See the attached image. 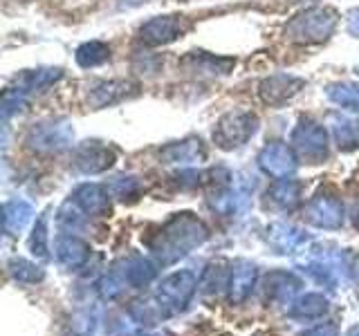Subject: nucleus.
<instances>
[{
    "label": "nucleus",
    "mask_w": 359,
    "mask_h": 336,
    "mask_svg": "<svg viewBox=\"0 0 359 336\" xmlns=\"http://www.w3.org/2000/svg\"><path fill=\"white\" fill-rule=\"evenodd\" d=\"M339 22V14L332 7L303 9L285 25V38L299 45H317L328 41Z\"/></svg>",
    "instance_id": "obj_1"
},
{
    "label": "nucleus",
    "mask_w": 359,
    "mask_h": 336,
    "mask_svg": "<svg viewBox=\"0 0 359 336\" xmlns=\"http://www.w3.org/2000/svg\"><path fill=\"white\" fill-rule=\"evenodd\" d=\"M258 130V117L247 110H231L216 121L213 141L222 150L241 148L250 141Z\"/></svg>",
    "instance_id": "obj_2"
},
{
    "label": "nucleus",
    "mask_w": 359,
    "mask_h": 336,
    "mask_svg": "<svg viewBox=\"0 0 359 336\" xmlns=\"http://www.w3.org/2000/svg\"><path fill=\"white\" fill-rule=\"evenodd\" d=\"M189 29H191V20L187 16H180V14L155 16L140 27V41L157 48V45H168L177 38H182Z\"/></svg>",
    "instance_id": "obj_3"
},
{
    "label": "nucleus",
    "mask_w": 359,
    "mask_h": 336,
    "mask_svg": "<svg viewBox=\"0 0 359 336\" xmlns=\"http://www.w3.org/2000/svg\"><path fill=\"white\" fill-rule=\"evenodd\" d=\"M292 144L301 153V157H306L312 164L323 162L328 157V132L321 123L312 119L299 121V126L292 132Z\"/></svg>",
    "instance_id": "obj_4"
},
{
    "label": "nucleus",
    "mask_w": 359,
    "mask_h": 336,
    "mask_svg": "<svg viewBox=\"0 0 359 336\" xmlns=\"http://www.w3.org/2000/svg\"><path fill=\"white\" fill-rule=\"evenodd\" d=\"M306 88V81H303L301 76H294V74H272L261 81L258 85V97L265 106H272V108H278V106H285L287 101L294 99L301 90Z\"/></svg>",
    "instance_id": "obj_5"
},
{
    "label": "nucleus",
    "mask_w": 359,
    "mask_h": 336,
    "mask_svg": "<svg viewBox=\"0 0 359 336\" xmlns=\"http://www.w3.org/2000/svg\"><path fill=\"white\" fill-rule=\"evenodd\" d=\"M74 130L67 121H45L34 126L27 134V144L34 150H63L70 146Z\"/></svg>",
    "instance_id": "obj_6"
},
{
    "label": "nucleus",
    "mask_w": 359,
    "mask_h": 336,
    "mask_svg": "<svg viewBox=\"0 0 359 336\" xmlns=\"http://www.w3.org/2000/svg\"><path fill=\"white\" fill-rule=\"evenodd\" d=\"M137 92V83L126 81V78H110V81H97L88 88V104L95 110L121 104L123 99Z\"/></svg>",
    "instance_id": "obj_7"
},
{
    "label": "nucleus",
    "mask_w": 359,
    "mask_h": 336,
    "mask_svg": "<svg viewBox=\"0 0 359 336\" xmlns=\"http://www.w3.org/2000/svg\"><path fill=\"white\" fill-rule=\"evenodd\" d=\"M258 166H261L263 171L269 175L283 177V175H290L292 171H294L297 162H294V155H292V150L285 144L272 141L258 153Z\"/></svg>",
    "instance_id": "obj_8"
},
{
    "label": "nucleus",
    "mask_w": 359,
    "mask_h": 336,
    "mask_svg": "<svg viewBox=\"0 0 359 336\" xmlns=\"http://www.w3.org/2000/svg\"><path fill=\"white\" fill-rule=\"evenodd\" d=\"M115 160V153L108 146L99 141H86L81 148L76 150V166L86 173H99L108 168Z\"/></svg>",
    "instance_id": "obj_9"
},
{
    "label": "nucleus",
    "mask_w": 359,
    "mask_h": 336,
    "mask_svg": "<svg viewBox=\"0 0 359 336\" xmlns=\"http://www.w3.org/2000/svg\"><path fill=\"white\" fill-rule=\"evenodd\" d=\"M189 72H207V74H229L236 65V59H224V56H213L207 52H191L187 54L182 63Z\"/></svg>",
    "instance_id": "obj_10"
},
{
    "label": "nucleus",
    "mask_w": 359,
    "mask_h": 336,
    "mask_svg": "<svg viewBox=\"0 0 359 336\" xmlns=\"http://www.w3.org/2000/svg\"><path fill=\"white\" fill-rule=\"evenodd\" d=\"M63 76L61 67H39V70L25 72L16 83V90L25 97H32L34 92H43L45 88L54 85Z\"/></svg>",
    "instance_id": "obj_11"
},
{
    "label": "nucleus",
    "mask_w": 359,
    "mask_h": 336,
    "mask_svg": "<svg viewBox=\"0 0 359 336\" xmlns=\"http://www.w3.org/2000/svg\"><path fill=\"white\" fill-rule=\"evenodd\" d=\"M162 160L166 164H191L205 160V146L200 139L189 137L184 141H175L162 150Z\"/></svg>",
    "instance_id": "obj_12"
},
{
    "label": "nucleus",
    "mask_w": 359,
    "mask_h": 336,
    "mask_svg": "<svg viewBox=\"0 0 359 336\" xmlns=\"http://www.w3.org/2000/svg\"><path fill=\"white\" fill-rule=\"evenodd\" d=\"M334 141L341 150L359 148V119L353 117H330Z\"/></svg>",
    "instance_id": "obj_13"
},
{
    "label": "nucleus",
    "mask_w": 359,
    "mask_h": 336,
    "mask_svg": "<svg viewBox=\"0 0 359 336\" xmlns=\"http://www.w3.org/2000/svg\"><path fill=\"white\" fill-rule=\"evenodd\" d=\"M325 97L344 110L359 112V83H351V81L332 83L325 88Z\"/></svg>",
    "instance_id": "obj_14"
},
{
    "label": "nucleus",
    "mask_w": 359,
    "mask_h": 336,
    "mask_svg": "<svg viewBox=\"0 0 359 336\" xmlns=\"http://www.w3.org/2000/svg\"><path fill=\"white\" fill-rule=\"evenodd\" d=\"M76 63L90 70V67L104 65L110 59V45L104 41H88L83 45H79V50L74 54Z\"/></svg>",
    "instance_id": "obj_15"
},
{
    "label": "nucleus",
    "mask_w": 359,
    "mask_h": 336,
    "mask_svg": "<svg viewBox=\"0 0 359 336\" xmlns=\"http://www.w3.org/2000/svg\"><path fill=\"white\" fill-rule=\"evenodd\" d=\"M310 216L317 224H325V227H337L341 220V206L334 200H314V204L310 209Z\"/></svg>",
    "instance_id": "obj_16"
},
{
    "label": "nucleus",
    "mask_w": 359,
    "mask_h": 336,
    "mask_svg": "<svg viewBox=\"0 0 359 336\" xmlns=\"http://www.w3.org/2000/svg\"><path fill=\"white\" fill-rule=\"evenodd\" d=\"M76 197L88 211H106V197L99 186H81Z\"/></svg>",
    "instance_id": "obj_17"
},
{
    "label": "nucleus",
    "mask_w": 359,
    "mask_h": 336,
    "mask_svg": "<svg viewBox=\"0 0 359 336\" xmlns=\"http://www.w3.org/2000/svg\"><path fill=\"white\" fill-rule=\"evenodd\" d=\"M272 195L278 202H283V204H290V202L297 200V186L294 184H280L272 190Z\"/></svg>",
    "instance_id": "obj_18"
},
{
    "label": "nucleus",
    "mask_w": 359,
    "mask_h": 336,
    "mask_svg": "<svg viewBox=\"0 0 359 336\" xmlns=\"http://www.w3.org/2000/svg\"><path fill=\"white\" fill-rule=\"evenodd\" d=\"M346 29H348V34H351V36L359 38V9H353L351 14H348V18H346Z\"/></svg>",
    "instance_id": "obj_19"
},
{
    "label": "nucleus",
    "mask_w": 359,
    "mask_h": 336,
    "mask_svg": "<svg viewBox=\"0 0 359 336\" xmlns=\"http://www.w3.org/2000/svg\"><path fill=\"white\" fill-rule=\"evenodd\" d=\"M357 222H359V206H357Z\"/></svg>",
    "instance_id": "obj_20"
},
{
    "label": "nucleus",
    "mask_w": 359,
    "mask_h": 336,
    "mask_svg": "<svg viewBox=\"0 0 359 336\" xmlns=\"http://www.w3.org/2000/svg\"><path fill=\"white\" fill-rule=\"evenodd\" d=\"M357 74H359V65H357Z\"/></svg>",
    "instance_id": "obj_21"
}]
</instances>
